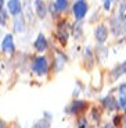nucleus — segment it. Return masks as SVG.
Instances as JSON below:
<instances>
[{"label":"nucleus","mask_w":126,"mask_h":128,"mask_svg":"<svg viewBox=\"0 0 126 128\" xmlns=\"http://www.w3.org/2000/svg\"><path fill=\"white\" fill-rule=\"evenodd\" d=\"M53 7L57 11H64V10L68 7V2H66V0H57V2L53 3Z\"/></svg>","instance_id":"9d476101"},{"label":"nucleus","mask_w":126,"mask_h":128,"mask_svg":"<svg viewBox=\"0 0 126 128\" xmlns=\"http://www.w3.org/2000/svg\"><path fill=\"white\" fill-rule=\"evenodd\" d=\"M0 22H1V18H0Z\"/></svg>","instance_id":"412c9836"},{"label":"nucleus","mask_w":126,"mask_h":128,"mask_svg":"<svg viewBox=\"0 0 126 128\" xmlns=\"http://www.w3.org/2000/svg\"><path fill=\"white\" fill-rule=\"evenodd\" d=\"M125 128H126V127H125Z\"/></svg>","instance_id":"4be33fe9"},{"label":"nucleus","mask_w":126,"mask_h":128,"mask_svg":"<svg viewBox=\"0 0 126 128\" xmlns=\"http://www.w3.org/2000/svg\"><path fill=\"white\" fill-rule=\"evenodd\" d=\"M57 36H58V39L61 40V43L63 45H65L66 43V38H68V34H66L65 31H64V28H63V25H58V32H57Z\"/></svg>","instance_id":"f8f14e48"},{"label":"nucleus","mask_w":126,"mask_h":128,"mask_svg":"<svg viewBox=\"0 0 126 128\" xmlns=\"http://www.w3.org/2000/svg\"><path fill=\"white\" fill-rule=\"evenodd\" d=\"M118 107L122 110H126V96H121L118 100Z\"/></svg>","instance_id":"4468645a"},{"label":"nucleus","mask_w":126,"mask_h":128,"mask_svg":"<svg viewBox=\"0 0 126 128\" xmlns=\"http://www.w3.org/2000/svg\"><path fill=\"white\" fill-rule=\"evenodd\" d=\"M111 4H112V3H111V2H108V0H107V2H104V8L105 10H110L111 8Z\"/></svg>","instance_id":"f3484780"},{"label":"nucleus","mask_w":126,"mask_h":128,"mask_svg":"<svg viewBox=\"0 0 126 128\" xmlns=\"http://www.w3.org/2000/svg\"><path fill=\"white\" fill-rule=\"evenodd\" d=\"M107 36H108V29L105 28L104 25H98L97 28H96V39H97L100 43L105 42Z\"/></svg>","instance_id":"39448f33"},{"label":"nucleus","mask_w":126,"mask_h":128,"mask_svg":"<svg viewBox=\"0 0 126 128\" xmlns=\"http://www.w3.org/2000/svg\"><path fill=\"white\" fill-rule=\"evenodd\" d=\"M14 29H15V32H18V34H21V32L25 31V22H24L22 16H17L15 17V21H14Z\"/></svg>","instance_id":"6e6552de"},{"label":"nucleus","mask_w":126,"mask_h":128,"mask_svg":"<svg viewBox=\"0 0 126 128\" xmlns=\"http://www.w3.org/2000/svg\"><path fill=\"white\" fill-rule=\"evenodd\" d=\"M103 104H104L108 110H114L115 107H117V106H115V100H114L112 96H107V98L103 100Z\"/></svg>","instance_id":"ddd939ff"},{"label":"nucleus","mask_w":126,"mask_h":128,"mask_svg":"<svg viewBox=\"0 0 126 128\" xmlns=\"http://www.w3.org/2000/svg\"><path fill=\"white\" fill-rule=\"evenodd\" d=\"M32 70L35 71V74H38V75H44L49 70V64H47L46 57H38L36 58L33 66H32Z\"/></svg>","instance_id":"f257e3e1"},{"label":"nucleus","mask_w":126,"mask_h":128,"mask_svg":"<svg viewBox=\"0 0 126 128\" xmlns=\"http://www.w3.org/2000/svg\"><path fill=\"white\" fill-rule=\"evenodd\" d=\"M73 13H75V17L78 20L83 18L87 13V3L83 2V0H79V2H75L73 3Z\"/></svg>","instance_id":"f03ea898"},{"label":"nucleus","mask_w":126,"mask_h":128,"mask_svg":"<svg viewBox=\"0 0 126 128\" xmlns=\"http://www.w3.org/2000/svg\"><path fill=\"white\" fill-rule=\"evenodd\" d=\"M86 109V102H83V100H76V102L72 103V107H71V113H73V114H78V113L83 112V110Z\"/></svg>","instance_id":"0eeeda50"},{"label":"nucleus","mask_w":126,"mask_h":128,"mask_svg":"<svg viewBox=\"0 0 126 128\" xmlns=\"http://www.w3.org/2000/svg\"><path fill=\"white\" fill-rule=\"evenodd\" d=\"M3 4H4V2H3V0H0V10H1V7H3Z\"/></svg>","instance_id":"6ab92c4d"},{"label":"nucleus","mask_w":126,"mask_h":128,"mask_svg":"<svg viewBox=\"0 0 126 128\" xmlns=\"http://www.w3.org/2000/svg\"><path fill=\"white\" fill-rule=\"evenodd\" d=\"M87 127V120L86 118H80L78 121V128H86Z\"/></svg>","instance_id":"2eb2a0df"},{"label":"nucleus","mask_w":126,"mask_h":128,"mask_svg":"<svg viewBox=\"0 0 126 128\" xmlns=\"http://www.w3.org/2000/svg\"><path fill=\"white\" fill-rule=\"evenodd\" d=\"M35 7H36V11H38L39 17L40 18H43L44 16H46V7H44V3L43 2H35Z\"/></svg>","instance_id":"9b49d317"},{"label":"nucleus","mask_w":126,"mask_h":128,"mask_svg":"<svg viewBox=\"0 0 126 128\" xmlns=\"http://www.w3.org/2000/svg\"><path fill=\"white\" fill-rule=\"evenodd\" d=\"M35 49L38 52H44L47 49V40H46V38L43 35H39L38 39L35 40Z\"/></svg>","instance_id":"423d86ee"},{"label":"nucleus","mask_w":126,"mask_h":128,"mask_svg":"<svg viewBox=\"0 0 126 128\" xmlns=\"http://www.w3.org/2000/svg\"><path fill=\"white\" fill-rule=\"evenodd\" d=\"M1 48L6 53L8 54H13L14 53V39H13V35H6L3 39V43H1Z\"/></svg>","instance_id":"7ed1b4c3"},{"label":"nucleus","mask_w":126,"mask_h":128,"mask_svg":"<svg viewBox=\"0 0 126 128\" xmlns=\"http://www.w3.org/2000/svg\"><path fill=\"white\" fill-rule=\"evenodd\" d=\"M7 8H8V13L13 14V16H19L21 13V3L18 0H10L7 3Z\"/></svg>","instance_id":"20e7f679"},{"label":"nucleus","mask_w":126,"mask_h":128,"mask_svg":"<svg viewBox=\"0 0 126 128\" xmlns=\"http://www.w3.org/2000/svg\"><path fill=\"white\" fill-rule=\"evenodd\" d=\"M119 93L121 96H126V84H122L119 86Z\"/></svg>","instance_id":"dca6fc26"},{"label":"nucleus","mask_w":126,"mask_h":128,"mask_svg":"<svg viewBox=\"0 0 126 128\" xmlns=\"http://www.w3.org/2000/svg\"><path fill=\"white\" fill-rule=\"evenodd\" d=\"M103 128H112L111 125H105V127H103Z\"/></svg>","instance_id":"aec40b11"},{"label":"nucleus","mask_w":126,"mask_h":128,"mask_svg":"<svg viewBox=\"0 0 126 128\" xmlns=\"http://www.w3.org/2000/svg\"><path fill=\"white\" fill-rule=\"evenodd\" d=\"M118 122H119V117H117V118L114 120V124H118Z\"/></svg>","instance_id":"a211bd4d"},{"label":"nucleus","mask_w":126,"mask_h":128,"mask_svg":"<svg viewBox=\"0 0 126 128\" xmlns=\"http://www.w3.org/2000/svg\"><path fill=\"white\" fill-rule=\"evenodd\" d=\"M126 72V63H122L121 66H118L115 70L112 71V77L114 78H119L122 74H125Z\"/></svg>","instance_id":"1a4fd4ad"}]
</instances>
